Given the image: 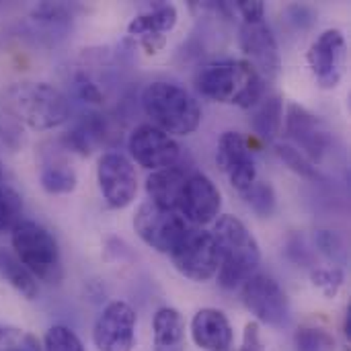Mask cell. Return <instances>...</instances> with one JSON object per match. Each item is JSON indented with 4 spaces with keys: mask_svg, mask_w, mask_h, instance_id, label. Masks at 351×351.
Returning <instances> with one entry per match:
<instances>
[{
    "mask_svg": "<svg viewBox=\"0 0 351 351\" xmlns=\"http://www.w3.org/2000/svg\"><path fill=\"white\" fill-rule=\"evenodd\" d=\"M243 304L247 311L261 323L280 327L288 321L290 317V302L282 286L263 274H255L243 284L241 292Z\"/></svg>",
    "mask_w": 351,
    "mask_h": 351,
    "instance_id": "obj_9",
    "label": "cell"
},
{
    "mask_svg": "<svg viewBox=\"0 0 351 351\" xmlns=\"http://www.w3.org/2000/svg\"><path fill=\"white\" fill-rule=\"evenodd\" d=\"M187 173L181 167H167L160 171H152V175H148L146 179V193H148V202L165 208V210H173L179 212V202H181V193L187 181Z\"/></svg>",
    "mask_w": 351,
    "mask_h": 351,
    "instance_id": "obj_19",
    "label": "cell"
},
{
    "mask_svg": "<svg viewBox=\"0 0 351 351\" xmlns=\"http://www.w3.org/2000/svg\"><path fill=\"white\" fill-rule=\"evenodd\" d=\"M14 257L29 274L45 284H60L64 278L62 253L53 234L33 220H21L10 230Z\"/></svg>",
    "mask_w": 351,
    "mask_h": 351,
    "instance_id": "obj_5",
    "label": "cell"
},
{
    "mask_svg": "<svg viewBox=\"0 0 351 351\" xmlns=\"http://www.w3.org/2000/svg\"><path fill=\"white\" fill-rule=\"evenodd\" d=\"M189 222L173 210H165L152 202H144L134 216L136 234L154 251L171 255L189 232Z\"/></svg>",
    "mask_w": 351,
    "mask_h": 351,
    "instance_id": "obj_6",
    "label": "cell"
},
{
    "mask_svg": "<svg viewBox=\"0 0 351 351\" xmlns=\"http://www.w3.org/2000/svg\"><path fill=\"white\" fill-rule=\"evenodd\" d=\"M276 152H278V156H280L294 173H298L300 177L311 179V181L323 179L321 171L313 165V160L306 158V156H304L298 148H294L292 144H278V146H276Z\"/></svg>",
    "mask_w": 351,
    "mask_h": 351,
    "instance_id": "obj_25",
    "label": "cell"
},
{
    "mask_svg": "<svg viewBox=\"0 0 351 351\" xmlns=\"http://www.w3.org/2000/svg\"><path fill=\"white\" fill-rule=\"evenodd\" d=\"M0 179H2V167H0Z\"/></svg>",
    "mask_w": 351,
    "mask_h": 351,
    "instance_id": "obj_34",
    "label": "cell"
},
{
    "mask_svg": "<svg viewBox=\"0 0 351 351\" xmlns=\"http://www.w3.org/2000/svg\"><path fill=\"white\" fill-rule=\"evenodd\" d=\"M193 343L204 351H230L232 327L226 315L218 308H202L191 321Z\"/></svg>",
    "mask_w": 351,
    "mask_h": 351,
    "instance_id": "obj_18",
    "label": "cell"
},
{
    "mask_svg": "<svg viewBox=\"0 0 351 351\" xmlns=\"http://www.w3.org/2000/svg\"><path fill=\"white\" fill-rule=\"evenodd\" d=\"M21 212H23L21 197L0 181V232L12 230L21 222Z\"/></svg>",
    "mask_w": 351,
    "mask_h": 351,
    "instance_id": "obj_26",
    "label": "cell"
},
{
    "mask_svg": "<svg viewBox=\"0 0 351 351\" xmlns=\"http://www.w3.org/2000/svg\"><path fill=\"white\" fill-rule=\"evenodd\" d=\"M195 88L210 101L251 109L265 95V78L245 60H220L199 68Z\"/></svg>",
    "mask_w": 351,
    "mask_h": 351,
    "instance_id": "obj_1",
    "label": "cell"
},
{
    "mask_svg": "<svg viewBox=\"0 0 351 351\" xmlns=\"http://www.w3.org/2000/svg\"><path fill=\"white\" fill-rule=\"evenodd\" d=\"M296 348H298V351H333L335 350V339L325 329L302 327L296 333Z\"/></svg>",
    "mask_w": 351,
    "mask_h": 351,
    "instance_id": "obj_28",
    "label": "cell"
},
{
    "mask_svg": "<svg viewBox=\"0 0 351 351\" xmlns=\"http://www.w3.org/2000/svg\"><path fill=\"white\" fill-rule=\"evenodd\" d=\"M74 90H76V97L84 103H95L99 105L103 101V95L99 90V86L86 76V74H78L74 78Z\"/></svg>",
    "mask_w": 351,
    "mask_h": 351,
    "instance_id": "obj_31",
    "label": "cell"
},
{
    "mask_svg": "<svg viewBox=\"0 0 351 351\" xmlns=\"http://www.w3.org/2000/svg\"><path fill=\"white\" fill-rule=\"evenodd\" d=\"M216 162L239 193H245L257 181V167L253 154L239 132L222 134L218 142Z\"/></svg>",
    "mask_w": 351,
    "mask_h": 351,
    "instance_id": "obj_15",
    "label": "cell"
},
{
    "mask_svg": "<svg viewBox=\"0 0 351 351\" xmlns=\"http://www.w3.org/2000/svg\"><path fill=\"white\" fill-rule=\"evenodd\" d=\"M175 269L191 282H208L218 274L220 253L212 232L189 228L179 247L171 253Z\"/></svg>",
    "mask_w": 351,
    "mask_h": 351,
    "instance_id": "obj_7",
    "label": "cell"
},
{
    "mask_svg": "<svg viewBox=\"0 0 351 351\" xmlns=\"http://www.w3.org/2000/svg\"><path fill=\"white\" fill-rule=\"evenodd\" d=\"M142 109L152 125L169 136H189L202 123V109L197 99L179 84L150 82L142 90Z\"/></svg>",
    "mask_w": 351,
    "mask_h": 351,
    "instance_id": "obj_3",
    "label": "cell"
},
{
    "mask_svg": "<svg viewBox=\"0 0 351 351\" xmlns=\"http://www.w3.org/2000/svg\"><path fill=\"white\" fill-rule=\"evenodd\" d=\"M154 351H183L185 348V321L175 308H160L152 321Z\"/></svg>",
    "mask_w": 351,
    "mask_h": 351,
    "instance_id": "obj_20",
    "label": "cell"
},
{
    "mask_svg": "<svg viewBox=\"0 0 351 351\" xmlns=\"http://www.w3.org/2000/svg\"><path fill=\"white\" fill-rule=\"evenodd\" d=\"M317 243H319L321 251H323L325 255H329V257H333V255L339 253V249H341L339 237H337L335 232H331V230H321L319 237H317Z\"/></svg>",
    "mask_w": 351,
    "mask_h": 351,
    "instance_id": "obj_33",
    "label": "cell"
},
{
    "mask_svg": "<svg viewBox=\"0 0 351 351\" xmlns=\"http://www.w3.org/2000/svg\"><path fill=\"white\" fill-rule=\"evenodd\" d=\"M97 181L107 206L128 208L138 193V175L128 156L121 152H105L97 165Z\"/></svg>",
    "mask_w": 351,
    "mask_h": 351,
    "instance_id": "obj_10",
    "label": "cell"
},
{
    "mask_svg": "<svg viewBox=\"0 0 351 351\" xmlns=\"http://www.w3.org/2000/svg\"><path fill=\"white\" fill-rule=\"evenodd\" d=\"M39 181H41V187H43L47 193L62 195V193H70V191L76 189L78 177H76L74 169H72L68 162H64V160H53V162H45V165L41 167Z\"/></svg>",
    "mask_w": 351,
    "mask_h": 351,
    "instance_id": "obj_23",
    "label": "cell"
},
{
    "mask_svg": "<svg viewBox=\"0 0 351 351\" xmlns=\"http://www.w3.org/2000/svg\"><path fill=\"white\" fill-rule=\"evenodd\" d=\"M308 68L321 88H335L348 68V41L339 29L323 31L306 53Z\"/></svg>",
    "mask_w": 351,
    "mask_h": 351,
    "instance_id": "obj_8",
    "label": "cell"
},
{
    "mask_svg": "<svg viewBox=\"0 0 351 351\" xmlns=\"http://www.w3.org/2000/svg\"><path fill=\"white\" fill-rule=\"evenodd\" d=\"M212 237L220 253V267L216 276L224 290H234L257 274L261 261L259 243L239 218L220 216L214 224Z\"/></svg>",
    "mask_w": 351,
    "mask_h": 351,
    "instance_id": "obj_2",
    "label": "cell"
},
{
    "mask_svg": "<svg viewBox=\"0 0 351 351\" xmlns=\"http://www.w3.org/2000/svg\"><path fill=\"white\" fill-rule=\"evenodd\" d=\"M247 202V206L261 218H269L274 212H276V206H278V197H276V191L271 187L269 181H255L245 193H241Z\"/></svg>",
    "mask_w": 351,
    "mask_h": 351,
    "instance_id": "obj_24",
    "label": "cell"
},
{
    "mask_svg": "<svg viewBox=\"0 0 351 351\" xmlns=\"http://www.w3.org/2000/svg\"><path fill=\"white\" fill-rule=\"evenodd\" d=\"M282 123H284V103H282V97L271 95L267 99H261L255 105L253 130H255L257 136H261L263 140L271 142L280 134Z\"/></svg>",
    "mask_w": 351,
    "mask_h": 351,
    "instance_id": "obj_21",
    "label": "cell"
},
{
    "mask_svg": "<svg viewBox=\"0 0 351 351\" xmlns=\"http://www.w3.org/2000/svg\"><path fill=\"white\" fill-rule=\"evenodd\" d=\"M0 351H43V348L29 331L0 327Z\"/></svg>",
    "mask_w": 351,
    "mask_h": 351,
    "instance_id": "obj_29",
    "label": "cell"
},
{
    "mask_svg": "<svg viewBox=\"0 0 351 351\" xmlns=\"http://www.w3.org/2000/svg\"><path fill=\"white\" fill-rule=\"evenodd\" d=\"M222 208V195L214 181L204 173H191L185 181L179 214L195 226H206L218 220Z\"/></svg>",
    "mask_w": 351,
    "mask_h": 351,
    "instance_id": "obj_13",
    "label": "cell"
},
{
    "mask_svg": "<svg viewBox=\"0 0 351 351\" xmlns=\"http://www.w3.org/2000/svg\"><path fill=\"white\" fill-rule=\"evenodd\" d=\"M43 351H84V346L72 329L64 325H53L45 333Z\"/></svg>",
    "mask_w": 351,
    "mask_h": 351,
    "instance_id": "obj_27",
    "label": "cell"
},
{
    "mask_svg": "<svg viewBox=\"0 0 351 351\" xmlns=\"http://www.w3.org/2000/svg\"><path fill=\"white\" fill-rule=\"evenodd\" d=\"M0 274L4 276V280L27 300H35L39 294L37 288V280L29 274V269L10 253L0 251Z\"/></svg>",
    "mask_w": 351,
    "mask_h": 351,
    "instance_id": "obj_22",
    "label": "cell"
},
{
    "mask_svg": "<svg viewBox=\"0 0 351 351\" xmlns=\"http://www.w3.org/2000/svg\"><path fill=\"white\" fill-rule=\"evenodd\" d=\"M237 8L243 14L245 23H263L265 19V4L261 0H239Z\"/></svg>",
    "mask_w": 351,
    "mask_h": 351,
    "instance_id": "obj_32",
    "label": "cell"
},
{
    "mask_svg": "<svg viewBox=\"0 0 351 351\" xmlns=\"http://www.w3.org/2000/svg\"><path fill=\"white\" fill-rule=\"evenodd\" d=\"M128 150L130 156L148 171L175 167L181 156V148L175 138L154 128L152 123H142L130 134Z\"/></svg>",
    "mask_w": 351,
    "mask_h": 351,
    "instance_id": "obj_12",
    "label": "cell"
},
{
    "mask_svg": "<svg viewBox=\"0 0 351 351\" xmlns=\"http://www.w3.org/2000/svg\"><path fill=\"white\" fill-rule=\"evenodd\" d=\"M177 8L175 4H156L152 10L138 14L136 19H132V23L128 25V35L148 53L154 56L158 53L169 39V33L175 29L177 25Z\"/></svg>",
    "mask_w": 351,
    "mask_h": 351,
    "instance_id": "obj_17",
    "label": "cell"
},
{
    "mask_svg": "<svg viewBox=\"0 0 351 351\" xmlns=\"http://www.w3.org/2000/svg\"><path fill=\"white\" fill-rule=\"evenodd\" d=\"M241 49L249 58V64L265 78H276L282 68V56L271 29L263 23H243Z\"/></svg>",
    "mask_w": 351,
    "mask_h": 351,
    "instance_id": "obj_16",
    "label": "cell"
},
{
    "mask_svg": "<svg viewBox=\"0 0 351 351\" xmlns=\"http://www.w3.org/2000/svg\"><path fill=\"white\" fill-rule=\"evenodd\" d=\"M136 311L128 302H109L93 329L95 348L99 351H132L136 343Z\"/></svg>",
    "mask_w": 351,
    "mask_h": 351,
    "instance_id": "obj_11",
    "label": "cell"
},
{
    "mask_svg": "<svg viewBox=\"0 0 351 351\" xmlns=\"http://www.w3.org/2000/svg\"><path fill=\"white\" fill-rule=\"evenodd\" d=\"M10 113L27 128L43 132L62 125L70 117L66 95L49 82L23 80L6 90Z\"/></svg>",
    "mask_w": 351,
    "mask_h": 351,
    "instance_id": "obj_4",
    "label": "cell"
},
{
    "mask_svg": "<svg viewBox=\"0 0 351 351\" xmlns=\"http://www.w3.org/2000/svg\"><path fill=\"white\" fill-rule=\"evenodd\" d=\"M286 134L296 144L294 148H298L306 158H313V160H321L327 148L331 146V136L325 123L315 113H311L308 109L296 103L288 105Z\"/></svg>",
    "mask_w": 351,
    "mask_h": 351,
    "instance_id": "obj_14",
    "label": "cell"
},
{
    "mask_svg": "<svg viewBox=\"0 0 351 351\" xmlns=\"http://www.w3.org/2000/svg\"><path fill=\"white\" fill-rule=\"evenodd\" d=\"M311 280L327 298H333L341 290L346 276L339 267H319L311 274Z\"/></svg>",
    "mask_w": 351,
    "mask_h": 351,
    "instance_id": "obj_30",
    "label": "cell"
}]
</instances>
